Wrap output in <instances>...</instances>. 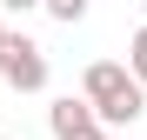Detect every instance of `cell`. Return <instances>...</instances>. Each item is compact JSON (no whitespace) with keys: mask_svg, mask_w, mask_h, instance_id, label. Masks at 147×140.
<instances>
[{"mask_svg":"<svg viewBox=\"0 0 147 140\" xmlns=\"http://www.w3.org/2000/svg\"><path fill=\"white\" fill-rule=\"evenodd\" d=\"M80 100H94V113H100V127H127L147 113V87L134 80V67L120 60H94L80 74Z\"/></svg>","mask_w":147,"mask_h":140,"instance_id":"6da1fadb","label":"cell"},{"mask_svg":"<svg viewBox=\"0 0 147 140\" xmlns=\"http://www.w3.org/2000/svg\"><path fill=\"white\" fill-rule=\"evenodd\" d=\"M0 80H7L13 93H40V87H47V54H40V40L7 33V47H0Z\"/></svg>","mask_w":147,"mask_h":140,"instance_id":"7a4b0ae2","label":"cell"},{"mask_svg":"<svg viewBox=\"0 0 147 140\" xmlns=\"http://www.w3.org/2000/svg\"><path fill=\"white\" fill-rule=\"evenodd\" d=\"M47 127H54V140H87L94 127H100V113H94V100H74V93H60V100L47 107Z\"/></svg>","mask_w":147,"mask_h":140,"instance_id":"3957f363","label":"cell"},{"mask_svg":"<svg viewBox=\"0 0 147 140\" xmlns=\"http://www.w3.org/2000/svg\"><path fill=\"white\" fill-rule=\"evenodd\" d=\"M40 13H47V20H60V27H74V20H87V0H47Z\"/></svg>","mask_w":147,"mask_h":140,"instance_id":"277c9868","label":"cell"},{"mask_svg":"<svg viewBox=\"0 0 147 140\" xmlns=\"http://www.w3.org/2000/svg\"><path fill=\"white\" fill-rule=\"evenodd\" d=\"M127 67H134V80L147 87V27H140V33L127 40Z\"/></svg>","mask_w":147,"mask_h":140,"instance_id":"5b68a950","label":"cell"},{"mask_svg":"<svg viewBox=\"0 0 147 140\" xmlns=\"http://www.w3.org/2000/svg\"><path fill=\"white\" fill-rule=\"evenodd\" d=\"M7 13H27V7H47V0H0Z\"/></svg>","mask_w":147,"mask_h":140,"instance_id":"8992f818","label":"cell"},{"mask_svg":"<svg viewBox=\"0 0 147 140\" xmlns=\"http://www.w3.org/2000/svg\"><path fill=\"white\" fill-rule=\"evenodd\" d=\"M87 140H107V127H94V133H87Z\"/></svg>","mask_w":147,"mask_h":140,"instance_id":"52a82bcc","label":"cell"},{"mask_svg":"<svg viewBox=\"0 0 147 140\" xmlns=\"http://www.w3.org/2000/svg\"><path fill=\"white\" fill-rule=\"evenodd\" d=\"M0 47H7V20H0Z\"/></svg>","mask_w":147,"mask_h":140,"instance_id":"ba28073f","label":"cell"},{"mask_svg":"<svg viewBox=\"0 0 147 140\" xmlns=\"http://www.w3.org/2000/svg\"><path fill=\"white\" fill-rule=\"evenodd\" d=\"M0 140H7V133H0Z\"/></svg>","mask_w":147,"mask_h":140,"instance_id":"9c48e42d","label":"cell"},{"mask_svg":"<svg viewBox=\"0 0 147 140\" xmlns=\"http://www.w3.org/2000/svg\"><path fill=\"white\" fill-rule=\"evenodd\" d=\"M140 7H147V0H140Z\"/></svg>","mask_w":147,"mask_h":140,"instance_id":"30bf717a","label":"cell"}]
</instances>
